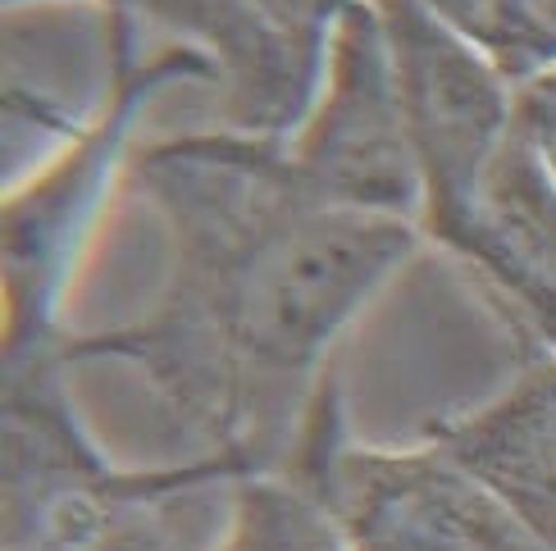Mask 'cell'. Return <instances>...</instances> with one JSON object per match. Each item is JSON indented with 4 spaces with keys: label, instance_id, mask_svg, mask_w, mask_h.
<instances>
[{
    "label": "cell",
    "instance_id": "obj_1",
    "mask_svg": "<svg viewBox=\"0 0 556 551\" xmlns=\"http://www.w3.org/2000/svg\"><path fill=\"white\" fill-rule=\"evenodd\" d=\"M128 182L165 228V283L132 324L68 333L60 360L132 364L233 484L283 470L333 342L415 256L420 223L338 210L288 142L228 128L132 151Z\"/></svg>",
    "mask_w": 556,
    "mask_h": 551
},
{
    "label": "cell",
    "instance_id": "obj_2",
    "mask_svg": "<svg viewBox=\"0 0 556 551\" xmlns=\"http://www.w3.org/2000/svg\"><path fill=\"white\" fill-rule=\"evenodd\" d=\"M137 28L142 23L128 14H105L110 82L101 105L68 132V146L51 165L5 196V370L60 356L68 337L60 333L64 287L114 192V178L132 165L128 142L142 110L165 87L219 82L215 64L192 46L137 55Z\"/></svg>",
    "mask_w": 556,
    "mask_h": 551
},
{
    "label": "cell",
    "instance_id": "obj_3",
    "mask_svg": "<svg viewBox=\"0 0 556 551\" xmlns=\"http://www.w3.org/2000/svg\"><path fill=\"white\" fill-rule=\"evenodd\" d=\"M283 470L324 497L352 551H547L483 478L438 443L383 451L346 438L333 374L324 379Z\"/></svg>",
    "mask_w": 556,
    "mask_h": 551
},
{
    "label": "cell",
    "instance_id": "obj_4",
    "mask_svg": "<svg viewBox=\"0 0 556 551\" xmlns=\"http://www.w3.org/2000/svg\"><path fill=\"white\" fill-rule=\"evenodd\" d=\"M60 356L5 370V551H91L197 484H233L219 461L114 470L68 406Z\"/></svg>",
    "mask_w": 556,
    "mask_h": 551
},
{
    "label": "cell",
    "instance_id": "obj_5",
    "mask_svg": "<svg viewBox=\"0 0 556 551\" xmlns=\"http://www.w3.org/2000/svg\"><path fill=\"white\" fill-rule=\"evenodd\" d=\"M288 159L296 178L338 210L420 223V165L375 0H356L338 18L319 97L288 137Z\"/></svg>",
    "mask_w": 556,
    "mask_h": 551
},
{
    "label": "cell",
    "instance_id": "obj_6",
    "mask_svg": "<svg viewBox=\"0 0 556 551\" xmlns=\"http://www.w3.org/2000/svg\"><path fill=\"white\" fill-rule=\"evenodd\" d=\"M397 60L420 165V233L452 215L516 128V87L425 0H375Z\"/></svg>",
    "mask_w": 556,
    "mask_h": 551
},
{
    "label": "cell",
    "instance_id": "obj_7",
    "mask_svg": "<svg viewBox=\"0 0 556 551\" xmlns=\"http://www.w3.org/2000/svg\"><path fill=\"white\" fill-rule=\"evenodd\" d=\"M425 238L475 273L534 360L556 356V178L520 128Z\"/></svg>",
    "mask_w": 556,
    "mask_h": 551
},
{
    "label": "cell",
    "instance_id": "obj_8",
    "mask_svg": "<svg viewBox=\"0 0 556 551\" xmlns=\"http://www.w3.org/2000/svg\"><path fill=\"white\" fill-rule=\"evenodd\" d=\"M128 18L155 23L215 64L228 132L288 142L306 124L329 51L283 33L256 0H128Z\"/></svg>",
    "mask_w": 556,
    "mask_h": 551
},
{
    "label": "cell",
    "instance_id": "obj_9",
    "mask_svg": "<svg viewBox=\"0 0 556 551\" xmlns=\"http://www.w3.org/2000/svg\"><path fill=\"white\" fill-rule=\"evenodd\" d=\"M425 438L483 478L556 551V356L529 360L502 397L429 424Z\"/></svg>",
    "mask_w": 556,
    "mask_h": 551
},
{
    "label": "cell",
    "instance_id": "obj_10",
    "mask_svg": "<svg viewBox=\"0 0 556 551\" xmlns=\"http://www.w3.org/2000/svg\"><path fill=\"white\" fill-rule=\"evenodd\" d=\"M219 551H352L324 497L288 470L233 484V529Z\"/></svg>",
    "mask_w": 556,
    "mask_h": 551
},
{
    "label": "cell",
    "instance_id": "obj_11",
    "mask_svg": "<svg viewBox=\"0 0 556 551\" xmlns=\"http://www.w3.org/2000/svg\"><path fill=\"white\" fill-rule=\"evenodd\" d=\"M425 5L511 87L556 68V0H425Z\"/></svg>",
    "mask_w": 556,
    "mask_h": 551
},
{
    "label": "cell",
    "instance_id": "obj_12",
    "mask_svg": "<svg viewBox=\"0 0 556 551\" xmlns=\"http://www.w3.org/2000/svg\"><path fill=\"white\" fill-rule=\"evenodd\" d=\"M516 128L556 178V68L516 87Z\"/></svg>",
    "mask_w": 556,
    "mask_h": 551
},
{
    "label": "cell",
    "instance_id": "obj_13",
    "mask_svg": "<svg viewBox=\"0 0 556 551\" xmlns=\"http://www.w3.org/2000/svg\"><path fill=\"white\" fill-rule=\"evenodd\" d=\"M256 5L283 33H292L296 41L315 46V51H329V37L338 28V18L352 10L356 0H256Z\"/></svg>",
    "mask_w": 556,
    "mask_h": 551
},
{
    "label": "cell",
    "instance_id": "obj_14",
    "mask_svg": "<svg viewBox=\"0 0 556 551\" xmlns=\"http://www.w3.org/2000/svg\"><path fill=\"white\" fill-rule=\"evenodd\" d=\"M5 5H28V0H5ZM91 5H101V14H128V0H91Z\"/></svg>",
    "mask_w": 556,
    "mask_h": 551
}]
</instances>
